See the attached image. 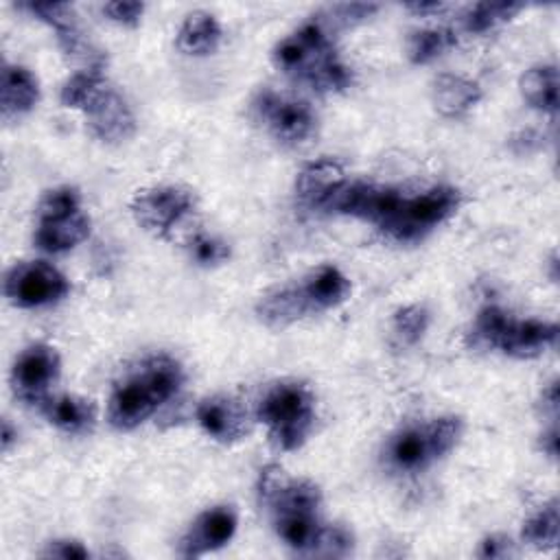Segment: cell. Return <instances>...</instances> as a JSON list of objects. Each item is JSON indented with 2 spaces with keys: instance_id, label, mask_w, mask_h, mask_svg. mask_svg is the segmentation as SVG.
Instances as JSON below:
<instances>
[{
  "instance_id": "603a6c76",
  "label": "cell",
  "mask_w": 560,
  "mask_h": 560,
  "mask_svg": "<svg viewBox=\"0 0 560 560\" xmlns=\"http://www.w3.org/2000/svg\"><path fill=\"white\" fill-rule=\"evenodd\" d=\"M322 494L319 488L308 479H284L280 488L267 501L273 516L280 514H317Z\"/></svg>"
},
{
  "instance_id": "4dcf8cb0",
  "label": "cell",
  "mask_w": 560,
  "mask_h": 560,
  "mask_svg": "<svg viewBox=\"0 0 560 560\" xmlns=\"http://www.w3.org/2000/svg\"><path fill=\"white\" fill-rule=\"evenodd\" d=\"M81 210V197L79 190L72 186H59L52 190H46L44 197L37 203V221L66 217Z\"/></svg>"
},
{
  "instance_id": "4fadbf2b",
  "label": "cell",
  "mask_w": 560,
  "mask_h": 560,
  "mask_svg": "<svg viewBox=\"0 0 560 560\" xmlns=\"http://www.w3.org/2000/svg\"><path fill=\"white\" fill-rule=\"evenodd\" d=\"M308 313H315L302 284H287V287H276L260 295L256 304V315L260 322H265L271 328H284Z\"/></svg>"
},
{
  "instance_id": "d6a6232c",
  "label": "cell",
  "mask_w": 560,
  "mask_h": 560,
  "mask_svg": "<svg viewBox=\"0 0 560 560\" xmlns=\"http://www.w3.org/2000/svg\"><path fill=\"white\" fill-rule=\"evenodd\" d=\"M352 551V536L341 525L322 527L315 540V547L308 556H322V558H343Z\"/></svg>"
},
{
  "instance_id": "44dd1931",
  "label": "cell",
  "mask_w": 560,
  "mask_h": 560,
  "mask_svg": "<svg viewBox=\"0 0 560 560\" xmlns=\"http://www.w3.org/2000/svg\"><path fill=\"white\" fill-rule=\"evenodd\" d=\"M518 88L529 107L547 114L558 112V68L553 63H538L525 70Z\"/></svg>"
},
{
  "instance_id": "7c38bea8",
  "label": "cell",
  "mask_w": 560,
  "mask_h": 560,
  "mask_svg": "<svg viewBox=\"0 0 560 560\" xmlns=\"http://www.w3.org/2000/svg\"><path fill=\"white\" fill-rule=\"evenodd\" d=\"M341 184H346L343 164L335 158H319L300 168L295 177V192L311 208H322Z\"/></svg>"
},
{
  "instance_id": "cb8c5ba5",
  "label": "cell",
  "mask_w": 560,
  "mask_h": 560,
  "mask_svg": "<svg viewBox=\"0 0 560 560\" xmlns=\"http://www.w3.org/2000/svg\"><path fill=\"white\" fill-rule=\"evenodd\" d=\"M105 90H107V83H105L103 68H81L61 85L59 98L63 107H74L85 112Z\"/></svg>"
},
{
  "instance_id": "7a4b0ae2",
  "label": "cell",
  "mask_w": 560,
  "mask_h": 560,
  "mask_svg": "<svg viewBox=\"0 0 560 560\" xmlns=\"http://www.w3.org/2000/svg\"><path fill=\"white\" fill-rule=\"evenodd\" d=\"M256 418L267 424L276 448L295 451L304 444L315 422L313 392L304 383L282 381L265 392Z\"/></svg>"
},
{
  "instance_id": "8d00e7d4",
  "label": "cell",
  "mask_w": 560,
  "mask_h": 560,
  "mask_svg": "<svg viewBox=\"0 0 560 560\" xmlns=\"http://www.w3.org/2000/svg\"><path fill=\"white\" fill-rule=\"evenodd\" d=\"M103 13L118 24L125 26H136L144 13V4L142 2H129V0H116V2H107L103 7Z\"/></svg>"
},
{
  "instance_id": "6da1fadb",
  "label": "cell",
  "mask_w": 560,
  "mask_h": 560,
  "mask_svg": "<svg viewBox=\"0 0 560 560\" xmlns=\"http://www.w3.org/2000/svg\"><path fill=\"white\" fill-rule=\"evenodd\" d=\"M184 383L182 365L158 354L147 359L136 374L118 383L107 402V420L118 431H129L144 422L160 405L171 400Z\"/></svg>"
},
{
  "instance_id": "ac0fdd59",
  "label": "cell",
  "mask_w": 560,
  "mask_h": 560,
  "mask_svg": "<svg viewBox=\"0 0 560 560\" xmlns=\"http://www.w3.org/2000/svg\"><path fill=\"white\" fill-rule=\"evenodd\" d=\"M42 413L48 418V422H52L57 429L66 431V433H88L94 427V418H96V409L90 400L79 398V396H46L39 402Z\"/></svg>"
},
{
  "instance_id": "5bb4252c",
  "label": "cell",
  "mask_w": 560,
  "mask_h": 560,
  "mask_svg": "<svg viewBox=\"0 0 560 560\" xmlns=\"http://www.w3.org/2000/svg\"><path fill=\"white\" fill-rule=\"evenodd\" d=\"M481 101L479 83L462 74H438L431 83V103L438 114L446 118H459L468 114Z\"/></svg>"
},
{
  "instance_id": "d590c367",
  "label": "cell",
  "mask_w": 560,
  "mask_h": 560,
  "mask_svg": "<svg viewBox=\"0 0 560 560\" xmlns=\"http://www.w3.org/2000/svg\"><path fill=\"white\" fill-rule=\"evenodd\" d=\"M378 11V4H368V2H350V4H335L326 11L328 22L335 28H348L354 26L368 18H372Z\"/></svg>"
},
{
  "instance_id": "d6986e66",
  "label": "cell",
  "mask_w": 560,
  "mask_h": 560,
  "mask_svg": "<svg viewBox=\"0 0 560 560\" xmlns=\"http://www.w3.org/2000/svg\"><path fill=\"white\" fill-rule=\"evenodd\" d=\"M221 42V26L212 13L192 11L186 15L177 31V48L184 55H210Z\"/></svg>"
},
{
  "instance_id": "7402d4cb",
  "label": "cell",
  "mask_w": 560,
  "mask_h": 560,
  "mask_svg": "<svg viewBox=\"0 0 560 560\" xmlns=\"http://www.w3.org/2000/svg\"><path fill=\"white\" fill-rule=\"evenodd\" d=\"M387 457L398 470H407V472H416V470H422L424 466H429L435 457L429 446L427 429L413 427V429L400 431L389 442Z\"/></svg>"
},
{
  "instance_id": "52a82bcc",
  "label": "cell",
  "mask_w": 560,
  "mask_h": 560,
  "mask_svg": "<svg viewBox=\"0 0 560 560\" xmlns=\"http://www.w3.org/2000/svg\"><path fill=\"white\" fill-rule=\"evenodd\" d=\"M129 208L140 228L158 238H166L171 230L195 210V197L182 186H155L140 190Z\"/></svg>"
},
{
  "instance_id": "836d02e7",
  "label": "cell",
  "mask_w": 560,
  "mask_h": 560,
  "mask_svg": "<svg viewBox=\"0 0 560 560\" xmlns=\"http://www.w3.org/2000/svg\"><path fill=\"white\" fill-rule=\"evenodd\" d=\"M18 9L31 13L33 18H37L42 22H46L55 31L77 22L74 11L68 2H22V4H18Z\"/></svg>"
},
{
  "instance_id": "74e56055",
  "label": "cell",
  "mask_w": 560,
  "mask_h": 560,
  "mask_svg": "<svg viewBox=\"0 0 560 560\" xmlns=\"http://www.w3.org/2000/svg\"><path fill=\"white\" fill-rule=\"evenodd\" d=\"M42 558H59V560H85L90 551L72 538H57L46 542V547L39 553Z\"/></svg>"
},
{
  "instance_id": "277c9868",
  "label": "cell",
  "mask_w": 560,
  "mask_h": 560,
  "mask_svg": "<svg viewBox=\"0 0 560 560\" xmlns=\"http://www.w3.org/2000/svg\"><path fill=\"white\" fill-rule=\"evenodd\" d=\"M254 116L282 144L295 147L308 140L315 131V114L302 98L284 96L273 90H262L252 103Z\"/></svg>"
},
{
  "instance_id": "30bf717a",
  "label": "cell",
  "mask_w": 560,
  "mask_h": 560,
  "mask_svg": "<svg viewBox=\"0 0 560 560\" xmlns=\"http://www.w3.org/2000/svg\"><path fill=\"white\" fill-rule=\"evenodd\" d=\"M197 422L201 429L223 442H236L249 431V416L243 405L230 396H210L197 405Z\"/></svg>"
},
{
  "instance_id": "484cf974",
  "label": "cell",
  "mask_w": 560,
  "mask_h": 560,
  "mask_svg": "<svg viewBox=\"0 0 560 560\" xmlns=\"http://www.w3.org/2000/svg\"><path fill=\"white\" fill-rule=\"evenodd\" d=\"M319 529H322V525L317 521V514H280V516H276L278 536L291 549H295L300 553H311Z\"/></svg>"
},
{
  "instance_id": "4316f807",
  "label": "cell",
  "mask_w": 560,
  "mask_h": 560,
  "mask_svg": "<svg viewBox=\"0 0 560 560\" xmlns=\"http://www.w3.org/2000/svg\"><path fill=\"white\" fill-rule=\"evenodd\" d=\"M558 532H560V512H558V501L551 499L523 523L521 536L527 545L536 549H553L558 545Z\"/></svg>"
},
{
  "instance_id": "d4e9b609",
  "label": "cell",
  "mask_w": 560,
  "mask_h": 560,
  "mask_svg": "<svg viewBox=\"0 0 560 560\" xmlns=\"http://www.w3.org/2000/svg\"><path fill=\"white\" fill-rule=\"evenodd\" d=\"M457 44V37L451 28L438 26V28H420L413 31L407 42V57L411 63H429L444 55L448 48Z\"/></svg>"
},
{
  "instance_id": "e0dca14e",
  "label": "cell",
  "mask_w": 560,
  "mask_h": 560,
  "mask_svg": "<svg viewBox=\"0 0 560 560\" xmlns=\"http://www.w3.org/2000/svg\"><path fill=\"white\" fill-rule=\"evenodd\" d=\"M90 234V219L79 210L66 217L37 221L35 245L46 254H61L85 241Z\"/></svg>"
},
{
  "instance_id": "ffe728a7",
  "label": "cell",
  "mask_w": 560,
  "mask_h": 560,
  "mask_svg": "<svg viewBox=\"0 0 560 560\" xmlns=\"http://www.w3.org/2000/svg\"><path fill=\"white\" fill-rule=\"evenodd\" d=\"M302 289L317 313L341 304L350 293V280L335 265H322L311 271V276L302 282Z\"/></svg>"
},
{
  "instance_id": "9a60e30c",
  "label": "cell",
  "mask_w": 560,
  "mask_h": 560,
  "mask_svg": "<svg viewBox=\"0 0 560 560\" xmlns=\"http://www.w3.org/2000/svg\"><path fill=\"white\" fill-rule=\"evenodd\" d=\"M558 337V326L540 319H521V322H510L499 350L516 357V359H532L545 352L549 346L556 343Z\"/></svg>"
},
{
  "instance_id": "9c48e42d",
  "label": "cell",
  "mask_w": 560,
  "mask_h": 560,
  "mask_svg": "<svg viewBox=\"0 0 560 560\" xmlns=\"http://www.w3.org/2000/svg\"><path fill=\"white\" fill-rule=\"evenodd\" d=\"M236 532V514L228 505H217L197 516L179 542V553L186 558L201 556L223 547Z\"/></svg>"
},
{
  "instance_id": "83f0119b",
  "label": "cell",
  "mask_w": 560,
  "mask_h": 560,
  "mask_svg": "<svg viewBox=\"0 0 560 560\" xmlns=\"http://www.w3.org/2000/svg\"><path fill=\"white\" fill-rule=\"evenodd\" d=\"M510 322L512 319L505 315L503 308L492 306V304L483 306L477 313L475 324L468 332V343L475 348H499Z\"/></svg>"
},
{
  "instance_id": "3957f363",
  "label": "cell",
  "mask_w": 560,
  "mask_h": 560,
  "mask_svg": "<svg viewBox=\"0 0 560 560\" xmlns=\"http://www.w3.org/2000/svg\"><path fill=\"white\" fill-rule=\"evenodd\" d=\"M459 199V190L453 186H433L420 195L402 197L396 212L381 225V230L396 241L422 238L457 210Z\"/></svg>"
},
{
  "instance_id": "60d3db41",
  "label": "cell",
  "mask_w": 560,
  "mask_h": 560,
  "mask_svg": "<svg viewBox=\"0 0 560 560\" xmlns=\"http://www.w3.org/2000/svg\"><path fill=\"white\" fill-rule=\"evenodd\" d=\"M558 402H560V394H558V381H551L542 394H540V407L545 413H549L551 418H556L558 413Z\"/></svg>"
},
{
  "instance_id": "8fae6325",
  "label": "cell",
  "mask_w": 560,
  "mask_h": 560,
  "mask_svg": "<svg viewBox=\"0 0 560 560\" xmlns=\"http://www.w3.org/2000/svg\"><path fill=\"white\" fill-rule=\"evenodd\" d=\"M88 127L103 142H122L133 136L136 118L120 94L105 90L88 109Z\"/></svg>"
},
{
  "instance_id": "2e32d148",
  "label": "cell",
  "mask_w": 560,
  "mask_h": 560,
  "mask_svg": "<svg viewBox=\"0 0 560 560\" xmlns=\"http://www.w3.org/2000/svg\"><path fill=\"white\" fill-rule=\"evenodd\" d=\"M39 101V83L31 70L13 63L2 66L0 105L4 118H18L35 107Z\"/></svg>"
},
{
  "instance_id": "8992f818",
  "label": "cell",
  "mask_w": 560,
  "mask_h": 560,
  "mask_svg": "<svg viewBox=\"0 0 560 560\" xmlns=\"http://www.w3.org/2000/svg\"><path fill=\"white\" fill-rule=\"evenodd\" d=\"M328 31L319 22H308L276 44L271 59L289 77L308 81V77L330 57H335Z\"/></svg>"
},
{
  "instance_id": "f35d334b",
  "label": "cell",
  "mask_w": 560,
  "mask_h": 560,
  "mask_svg": "<svg viewBox=\"0 0 560 560\" xmlns=\"http://www.w3.org/2000/svg\"><path fill=\"white\" fill-rule=\"evenodd\" d=\"M477 556L483 558V560L510 558V556H516V549H514V542H512L508 536H503V534H490V536H486V538L479 542Z\"/></svg>"
},
{
  "instance_id": "e575fe53",
  "label": "cell",
  "mask_w": 560,
  "mask_h": 560,
  "mask_svg": "<svg viewBox=\"0 0 560 560\" xmlns=\"http://www.w3.org/2000/svg\"><path fill=\"white\" fill-rule=\"evenodd\" d=\"M188 249H190V256L199 262V265H206V267H212V265H221L223 260L230 258V247L214 238V236H208L203 232L195 234L188 243Z\"/></svg>"
},
{
  "instance_id": "f1b7e54d",
  "label": "cell",
  "mask_w": 560,
  "mask_h": 560,
  "mask_svg": "<svg viewBox=\"0 0 560 560\" xmlns=\"http://www.w3.org/2000/svg\"><path fill=\"white\" fill-rule=\"evenodd\" d=\"M521 9L518 2H477L462 15V24L468 33H486L512 20Z\"/></svg>"
},
{
  "instance_id": "5b68a950",
  "label": "cell",
  "mask_w": 560,
  "mask_h": 560,
  "mask_svg": "<svg viewBox=\"0 0 560 560\" xmlns=\"http://www.w3.org/2000/svg\"><path fill=\"white\" fill-rule=\"evenodd\" d=\"M68 278L44 260L15 262L4 276V295L13 306L37 308L59 302L68 295Z\"/></svg>"
},
{
  "instance_id": "ee69618b",
  "label": "cell",
  "mask_w": 560,
  "mask_h": 560,
  "mask_svg": "<svg viewBox=\"0 0 560 560\" xmlns=\"http://www.w3.org/2000/svg\"><path fill=\"white\" fill-rule=\"evenodd\" d=\"M15 438H18V433L13 431V427L9 424V420H4V422H2V451H4V453L11 448V444H13Z\"/></svg>"
},
{
  "instance_id": "b9f144b4",
  "label": "cell",
  "mask_w": 560,
  "mask_h": 560,
  "mask_svg": "<svg viewBox=\"0 0 560 560\" xmlns=\"http://www.w3.org/2000/svg\"><path fill=\"white\" fill-rule=\"evenodd\" d=\"M540 448H542V453H547L549 457H556V455H558V429H556V424H551L549 431H545V433L540 435Z\"/></svg>"
},
{
  "instance_id": "ba28073f",
  "label": "cell",
  "mask_w": 560,
  "mask_h": 560,
  "mask_svg": "<svg viewBox=\"0 0 560 560\" xmlns=\"http://www.w3.org/2000/svg\"><path fill=\"white\" fill-rule=\"evenodd\" d=\"M59 354L46 343H33L20 352L11 370V385L20 400L37 405L48 396V387L59 376Z\"/></svg>"
},
{
  "instance_id": "7bdbcfd3",
  "label": "cell",
  "mask_w": 560,
  "mask_h": 560,
  "mask_svg": "<svg viewBox=\"0 0 560 560\" xmlns=\"http://www.w3.org/2000/svg\"><path fill=\"white\" fill-rule=\"evenodd\" d=\"M405 7H407L409 11H413V13H420V15L438 13V11L444 9L442 2H409V4H405Z\"/></svg>"
},
{
  "instance_id": "1f68e13d",
  "label": "cell",
  "mask_w": 560,
  "mask_h": 560,
  "mask_svg": "<svg viewBox=\"0 0 560 560\" xmlns=\"http://www.w3.org/2000/svg\"><path fill=\"white\" fill-rule=\"evenodd\" d=\"M424 429H427L431 453L435 459H440L448 451H453V446L459 442L464 424L457 416H442V418L433 420L431 424H427Z\"/></svg>"
},
{
  "instance_id": "f546056e",
  "label": "cell",
  "mask_w": 560,
  "mask_h": 560,
  "mask_svg": "<svg viewBox=\"0 0 560 560\" xmlns=\"http://www.w3.org/2000/svg\"><path fill=\"white\" fill-rule=\"evenodd\" d=\"M392 324H394V332L398 335L400 341H405L409 346L418 343L429 328V311L422 304L400 306L394 313Z\"/></svg>"
},
{
  "instance_id": "ab89813d",
  "label": "cell",
  "mask_w": 560,
  "mask_h": 560,
  "mask_svg": "<svg viewBox=\"0 0 560 560\" xmlns=\"http://www.w3.org/2000/svg\"><path fill=\"white\" fill-rule=\"evenodd\" d=\"M287 477L282 475V468L278 464H269L260 470V477H258V497H260V503H267L271 499V494L280 488V483L284 481Z\"/></svg>"
}]
</instances>
